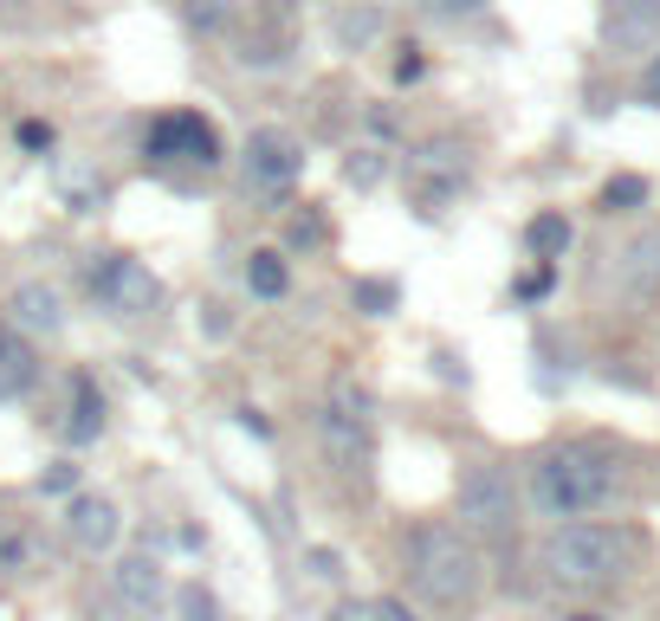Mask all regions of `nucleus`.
Listing matches in <instances>:
<instances>
[{"label":"nucleus","instance_id":"aec40b11","mask_svg":"<svg viewBox=\"0 0 660 621\" xmlns=\"http://www.w3.org/2000/svg\"><path fill=\"white\" fill-rule=\"evenodd\" d=\"M641 201H648V182H641V176H616V182L602 188V208H609V214H628V208H641Z\"/></svg>","mask_w":660,"mask_h":621},{"label":"nucleus","instance_id":"2f4dec72","mask_svg":"<svg viewBox=\"0 0 660 621\" xmlns=\"http://www.w3.org/2000/svg\"><path fill=\"white\" fill-rule=\"evenodd\" d=\"M570 621H602V615H570Z\"/></svg>","mask_w":660,"mask_h":621},{"label":"nucleus","instance_id":"5701e85b","mask_svg":"<svg viewBox=\"0 0 660 621\" xmlns=\"http://www.w3.org/2000/svg\"><path fill=\"white\" fill-rule=\"evenodd\" d=\"M357 304H363L369 318H382V311L396 304V286H389V279H363V286H357Z\"/></svg>","mask_w":660,"mask_h":621},{"label":"nucleus","instance_id":"c756f323","mask_svg":"<svg viewBox=\"0 0 660 621\" xmlns=\"http://www.w3.org/2000/svg\"><path fill=\"white\" fill-rule=\"evenodd\" d=\"M518 292H524V298H544V292H550V266H538V272H531V279L518 286Z\"/></svg>","mask_w":660,"mask_h":621},{"label":"nucleus","instance_id":"7c9ffc66","mask_svg":"<svg viewBox=\"0 0 660 621\" xmlns=\"http://www.w3.org/2000/svg\"><path fill=\"white\" fill-rule=\"evenodd\" d=\"M72 467H52V473H46V492H72Z\"/></svg>","mask_w":660,"mask_h":621},{"label":"nucleus","instance_id":"20e7f679","mask_svg":"<svg viewBox=\"0 0 660 621\" xmlns=\"http://www.w3.org/2000/svg\"><path fill=\"white\" fill-rule=\"evenodd\" d=\"M369 395L357 382H337L330 389V408H324V453L337 473H369L376 460V414H369Z\"/></svg>","mask_w":660,"mask_h":621},{"label":"nucleus","instance_id":"c85d7f7f","mask_svg":"<svg viewBox=\"0 0 660 621\" xmlns=\"http://www.w3.org/2000/svg\"><path fill=\"white\" fill-rule=\"evenodd\" d=\"M20 143H27V149H46V143H52V130H46V123H20Z\"/></svg>","mask_w":660,"mask_h":621},{"label":"nucleus","instance_id":"f8f14e48","mask_svg":"<svg viewBox=\"0 0 660 621\" xmlns=\"http://www.w3.org/2000/svg\"><path fill=\"white\" fill-rule=\"evenodd\" d=\"M110 583H117V595H123V609L149 615V609L162 602V563H156V557H123V563L110 570Z\"/></svg>","mask_w":660,"mask_h":621},{"label":"nucleus","instance_id":"f257e3e1","mask_svg":"<svg viewBox=\"0 0 660 621\" xmlns=\"http://www.w3.org/2000/svg\"><path fill=\"white\" fill-rule=\"evenodd\" d=\"M616 485H622L616 453L577 440V447H550L544 460L531 467V505L544 518H589L616 499Z\"/></svg>","mask_w":660,"mask_h":621},{"label":"nucleus","instance_id":"ddd939ff","mask_svg":"<svg viewBox=\"0 0 660 621\" xmlns=\"http://www.w3.org/2000/svg\"><path fill=\"white\" fill-rule=\"evenodd\" d=\"M33 382H39L33 343H27V337H13V330H0V402H20Z\"/></svg>","mask_w":660,"mask_h":621},{"label":"nucleus","instance_id":"cd10ccee","mask_svg":"<svg viewBox=\"0 0 660 621\" xmlns=\"http://www.w3.org/2000/svg\"><path fill=\"white\" fill-rule=\"evenodd\" d=\"M641 104H654L660 110V52L641 66Z\"/></svg>","mask_w":660,"mask_h":621},{"label":"nucleus","instance_id":"7ed1b4c3","mask_svg":"<svg viewBox=\"0 0 660 621\" xmlns=\"http://www.w3.org/2000/svg\"><path fill=\"white\" fill-rule=\"evenodd\" d=\"M628 557H634V538L616 524H563L544 544V570L563 589H609L628 577Z\"/></svg>","mask_w":660,"mask_h":621},{"label":"nucleus","instance_id":"423d86ee","mask_svg":"<svg viewBox=\"0 0 660 621\" xmlns=\"http://www.w3.org/2000/svg\"><path fill=\"white\" fill-rule=\"evenodd\" d=\"M149 156L156 162H194V169H214L220 162V130L201 110H169L149 123Z\"/></svg>","mask_w":660,"mask_h":621},{"label":"nucleus","instance_id":"6ab92c4d","mask_svg":"<svg viewBox=\"0 0 660 621\" xmlns=\"http://www.w3.org/2000/svg\"><path fill=\"white\" fill-rule=\"evenodd\" d=\"M382 33V13L363 7V13H337V46H369V39Z\"/></svg>","mask_w":660,"mask_h":621},{"label":"nucleus","instance_id":"39448f33","mask_svg":"<svg viewBox=\"0 0 660 621\" xmlns=\"http://www.w3.org/2000/svg\"><path fill=\"white\" fill-rule=\"evenodd\" d=\"M84 279H91V298L104 304L110 318H149V311L162 304V279L130 253H104Z\"/></svg>","mask_w":660,"mask_h":621},{"label":"nucleus","instance_id":"a211bd4d","mask_svg":"<svg viewBox=\"0 0 660 621\" xmlns=\"http://www.w3.org/2000/svg\"><path fill=\"white\" fill-rule=\"evenodd\" d=\"M247 286H253V298H286V259L253 253L247 259Z\"/></svg>","mask_w":660,"mask_h":621},{"label":"nucleus","instance_id":"412c9836","mask_svg":"<svg viewBox=\"0 0 660 621\" xmlns=\"http://www.w3.org/2000/svg\"><path fill=\"white\" fill-rule=\"evenodd\" d=\"M233 20V0H188V27H201V33H220Z\"/></svg>","mask_w":660,"mask_h":621},{"label":"nucleus","instance_id":"1a4fd4ad","mask_svg":"<svg viewBox=\"0 0 660 621\" xmlns=\"http://www.w3.org/2000/svg\"><path fill=\"white\" fill-rule=\"evenodd\" d=\"M298 169H304V149L286 130H253V143H247V188L253 194H286L298 182Z\"/></svg>","mask_w":660,"mask_h":621},{"label":"nucleus","instance_id":"2eb2a0df","mask_svg":"<svg viewBox=\"0 0 660 621\" xmlns=\"http://www.w3.org/2000/svg\"><path fill=\"white\" fill-rule=\"evenodd\" d=\"M98 434H104V395H98V382H91V375H78L66 440H72V447H84V440H98Z\"/></svg>","mask_w":660,"mask_h":621},{"label":"nucleus","instance_id":"f3484780","mask_svg":"<svg viewBox=\"0 0 660 621\" xmlns=\"http://www.w3.org/2000/svg\"><path fill=\"white\" fill-rule=\"evenodd\" d=\"M524 247H531L538 259H557L563 247H570V220H563V214H538L531 227H524Z\"/></svg>","mask_w":660,"mask_h":621},{"label":"nucleus","instance_id":"dca6fc26","mask_svg":"<svg viewBox=\"0 0 660 621\" xmlns=\"http://www.w3.org/2000/svg\"><path fill=\"white\" fill-rule=\"evenodd\" d=\"M13 318L27 330H59L66 324V304H59L52 286H20V292H13Z\"/></svg>","mask_w":660,"mask_h":621},{"label":"nucleus","instance_id":"9b49d317","mask_svg":"<svg viewBox=\"0 0 660 621\" xmlns=\"http://www.w3.org/2000/svg\"><path fill=\"white\" fill-rule=\"evenodd\" d=\"M622 292L628 298H654L660 292V227H648L641 240H628L622 247Z\"/></svg>","mask_w":660,"mask_h":621},{"label":"nucleus","instance_id":"a878e982","mask_svg":"<svg viewBox=\"0 0 660 621\" xmlns=\"http://www.w3.org/2000/svg\"><path fill=\"white\" fill-rule=\"evenodd\" d=\"M324 233H330L324 214H298L292 220V247H324Z\"/></svg>","mask_w":660,"mask_h":621},{"label":"nucleus","instance_id":"9d476101","mask_svg":"<svg viewBox=\"0 0 660 621\" xmlns=\"http://www.w3.org/2000/svg\"><path fill=\"white\" fill-rule=\"evenodd\" d=\"M660 33V0H609V52H641L648 39Z\"/></svg>","mask_w":660,"mask_h":621},{"label":"nucleus","instance_id":"b1692460","mask_svg":"<svg viewBox=\"0 0 660 621\" xmlns=\"http://www.w3.org/2000/svg\"><path fill=\"white\" fill-rule=\"evenodd\" d=\"M343 176H350L357 188H376V182H382V162H376V149H357V156L343 162Z\"/></svg>","mask_w":660,"mask_h":621},{"label":"nucleus","instance_id":"393cba45","mask_svg":"<svg viewBox=\"0 0 660 621\" xmlns=\"http://www.w3.org/2000/svg\"><path fill=\"white\" fill-rule=\"evenodd\" d=\"M182 615L188 621H220V602L208 589H182Z\"/></svg>","mask_w":660,"mask_h":621},{"label":"nucleus","instance_id":"4be33fe9","mask_svg":"<svg viewBox=\"0 0 660 621\" xmlns=\"http://www.w3.org/2000/svg\"><path fill=\"white\" fill-rule=\"evenodd\" d=\"M337 621H414V615H408L402 602H363V609L350 602V609H337Z\"/></svg>","mask_w":660,"mask_h":621},{"label":"nucleus","instance_id":"f03ea898","mask_svg":"<svg viewBox=\"0 0 660 621\" xmlns=\"http://www.w3.org/2000/svg\"><path fill=\"white\" fill-rule=\"evenodd\" d=\"M408 577L414 589L434 602V609H467L486 583V570H479V550L453 531V524H428V531H414V544H408Z\"/></svg>","mask_w":660,"mask_h":621},{"label":"nucleus","instance_id":"0eeeda50","mask_svg":"<svg viewBox=\"0 0 660 621\" xmlns=\"http://www.w3.org/2000/svg\"><path fill=\"white\" fill-rule=\"evenodd\" d=\"M453 505H460V524L473 531H512V479L499 467H467Z\"/></svg>","mask_w":660,"mask_h":621},{"label":"nucleus","instance_id":"6e6552de","mask_svg":"<svg viewBox=\"0 0 660 621\" xmlns=\"http://www.w3.org/2000/svg\"><path fill=\"white\" fill-rule=\"evenodd\" d=\"M460 182H467V149H460V143H447V137H440V143H428V149H414V156H408V188H414V201H421L428 214H434Z\"/></svg>","mask_w":660,"mask_h":621},{"label":"nucleus","instance_id":"4468645a","mask_svg":"<svg viewBox=\"0 0 660 621\" xmlns=\"http://www.w3.org/2000/svg\"><path fill=\"white\" fill-rule=\"evenodd\" d=\"M117 531H123V512H117L110 499H78L72 505V538L84 550H110L117 544Z\"/></svg>","mask_w":660,"mask_h":621},{"label":"nucleus","instance_id":"bb28decb","mask_svg":"<svg viewBox=\"0 0 660 621\" xmlns=\"http://www.w3.org/2000/svg\"><path fill=\"white\" fill-rule=\"evenodd\" d=\"M428 13H440V20H460V13H479L486 0H421Z\"/></svg>","mask_w":660,"mask_h":621}]
</instances>
